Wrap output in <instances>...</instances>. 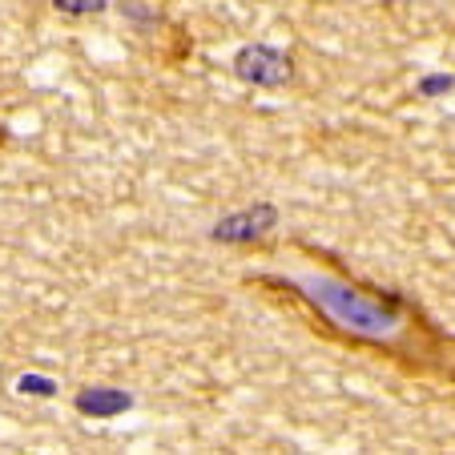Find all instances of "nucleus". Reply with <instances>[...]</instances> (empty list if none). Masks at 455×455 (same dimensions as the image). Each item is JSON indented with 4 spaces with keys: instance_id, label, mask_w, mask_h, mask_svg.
Listing matches in <instances>:
<instances>
[{
    "instance_id": "nucleus-4",
    "label": "nucleus",
    "mask_w": 455,
    "mask_h": 455,
    "mask_svg": "<svg viewBox=\"0 0 455 455\" xmlns=\"http://www.w3.org/2000/svg\"><path fill=\"white\" fill-rule=\"evenodd\" d=\"M73 407H77L85 419H117V415L133 411V395L121 391V387L93 383V387H81L77 395H73Z\"/></svg>"
},
{
    "instance_id": "nucleus-6",
    "label": "nucleus",
    "mask_w": 455,
    "mask_h": 455,
    "mask_svg": "<svg viewBox=\"0 0 455 455\" xmlns=\"http://www.w3.org/2000/svg\"><path fill=\"white\" fill-rule=\"evenodd\" d=\"M60 17H101L109 12V0H52Z\"/></svg>"
},
{
    "instance_id": "nucleus-3",
    "label": "nucleus",
    "mask_w": 455,
    "mask_h": 455,
    "mask_svg": "<svg viewBox=\"0 0 455 455\" xmlns=\"http://www.w3.org/2000/svg\"><path fill=\"white\" fill-rule=\"evenodd\" d=\"M275 226H278V206L254 202V206L238 210V214L218 218L210 238H214L218 246H254V242H262L267 234H275Z\"/></svg>"
},
{
    "instance_id": "nucleus-2",
    "label": "nucleus",
    "mask_w": 455,
    "mask_h": 455,
    "mask_svg": "<svg viewBox=\"0 0 455 455\" xmlns=\"http://www.w3.org/2000/svg\"><path fill=\"white\" fill-rule=\"evenodd\" d=\"M234 77L242 85H254V89H283L286 81L294 77V57L278 44L267 41H254V44H242L234 52Z\"/></svg>"
},
{
    "instance_id": "nucleus-1",
    "label": "nucleus",
    "mask_w": 455,
    "mask_h": 455,
    "mask_svg": "<svg viewBox=\"0 0 455 455\" xmlns=\"http://www.w3.org/2000/svg\"><path fill=\"white\" fill-rule=\"evenodd\" d=\"M291 286H299L302 299L315 302V307L323 310L339 331H347V335L391 339V335H399V327H403V315H399L395 299H387V302L371 299V294H363L359 286L339 283V278H327V275L294 278Z\"/></svg>"
},
{
    "instance_id": "nucleus-5",
    "label": "nucleus",
    "mask_w": 455,
    "mask_h": 455,
    "mask_svg": "<svg viewBox=\"0 0 455 455\" xmlns=\"http://www.w3.org/2000/svg\"><path fill=\"white\" fill-rule=\"evenodd\" d=\"M415 93L419 97H447V93H455V73H423L419 81H415Z\"/></svg>"
},
{
    "instance_id": "nucleus-8",
    "label": "nucleus",
    "mask_w": 455,
    "mask_h": 455,
    "mask_svg": "<svg viewBox=\"0 0 455 455\" xmlns=\"http://www.w3.org/2000/svg\"><path fill=\"white\" fill-rule=\"evenodd\" d=\"M117 9H121V17H125V20H133V25H141V28L157 25V9H149L146 0H121Z\"/></svg>"
},
{
    "instance_id": "nucleus-7",
    "label": "nucleus",
    "mask_w": 455,
    "mask_h": 455,
    "mask_svg": "<svg viewBox=\"0 0 455 455\" xmlns=\"http://www.w3.org/2000/svg\"><path fill=\"white\" fill-rule=\"evenodd\" d=\"M17 391L20 395H33V399H52L60 387H57V379H49V375H20Z\"/></svg>"
}]
</instances>
